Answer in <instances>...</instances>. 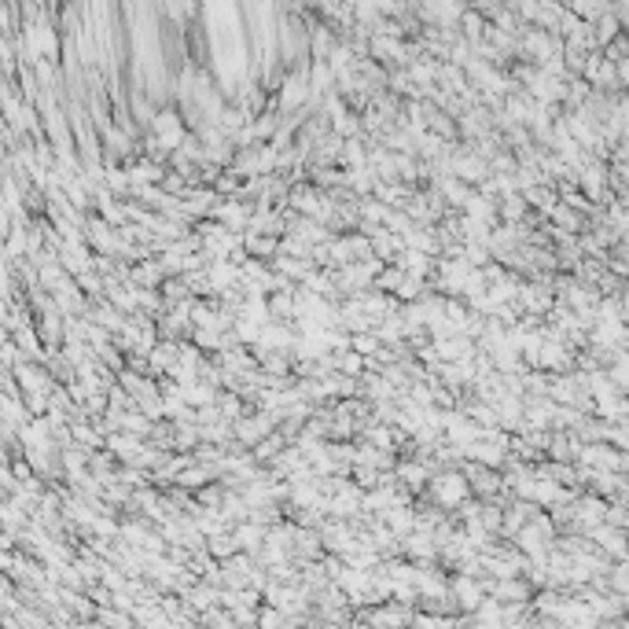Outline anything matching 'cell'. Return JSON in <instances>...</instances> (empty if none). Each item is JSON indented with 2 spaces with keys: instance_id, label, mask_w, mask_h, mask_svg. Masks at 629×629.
<instances>
[{
  "instance_id": "cell-1",
  "label": "cell",
  "mask_w": 629,
  "mask_h": 629,
  "mask_svg": "<svg viewBox=\"0 0 629 629\" xmlns=\"http://www.w3.org/2000/svg\"><path fill=\"white\" fill-rule=\"evenodd\" d=\"M431 493L438 497L442 508H452V505H460V500L468 497V483H464V475L445 471V475H438V479L431 483Z\"/></svg>"
}]
</instances>
